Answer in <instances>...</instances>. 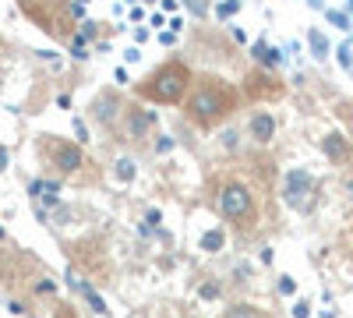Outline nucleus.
<instances>
[{"label":"nucleus","mask_w":353,"mask_h":318,"mask_svg":"<svg viewBox=\"0 0 353 318\" xmlns=\"http://www.w3.org/2000/svg\"><path fill=\"white\" fill-rule=\"evenodd\" d=\"M156 128H159V117H156V113H152V110H141V106H134V103L124 106L121 124H117L121 138H124V141H134V146H145V141L156 135Z\"/></svg>","instance_id":"39448f33"},{"label":"nucleus","mask_w":353,"mask_h":318,"mask_svg":"<svg viewBox=\"0 0 353 318\" xmlns=\"http://www.w3.org/2000/svg\"><path fill=\"white\" fill-rule=\"evenodd\" d=\"M244 96H248L251 103L279 99V96H283V81H279L269 68H254V71H248V78H244Z\"/></svg>","instance_id":"0eeeda50"},{"label":"nucleus","mask_w":353,"mask_h":318,"mask_svg":"<svg viewBox=\"0 0 353 318\" xmlns=\"http://www.w3.org/2000/svg\"><path fill=\"white\" fill-rule=\"evenodd\" d=\"M307 39H311V50H314V57H325V53H329V43H325V36H321L318 28H314V32H311Z\"/></svg>","instance_id":"ddd939ff"},{"label":"nucleus","mask_w":353,"mask_h":318,"mask_svg":"<svg viewBox=\"0 0 353 318\" xmlns=\"http://www.w3.org/2000/svg\"><path fill=\"white\" fill-rule=\"evenodd\" d=\"M248 138L254 141V146H269V141L276 138V117H272L269 110H254V113H251Z\"/></svg>","instance_id":"1a4fd4ad"},{"label":"nucleus","mask_w":353,"mask_h":318,"mask_svg":"<svg viewBox=\"0 0 353 318\" xmlns=\"http://www.w3.org/2000/svg\"><path fill=\"white\" fill-rule=\"evenodd\" d=\"M201 297H219V286L216 283H205L201 286Z\"/></svg>","instance_id":"a211bd4d"},{"label":"nucleus","mask_w":353,"mask_h":318,"mask_svg":"<svg viewBox=\"0 0 353 318\" xmlns=\"http://www.w3.org/2000/svg\"><path fill=\"white\" fill-rule=\"evenodd\" d=\"M216 209H219V216L226 223H233L237 230L251 226V219H254V195H251V188L244 181H223L216 188Z\"/></svg>","instance_id":"7ed1b4c3"},{"label":"nucleus","mask_w":353,"mask_h":318,"mask_svg":"<svg viewBox=\"0 0 353 318\" xmlns=\"http://www.w3.org/2000/svg\"><path fill=\"white\" fill-rule=\"evenodd\" d=\"M237 103H241L237 85H230L219 74H198L194 85H191V92H188V99H184V113H188V121L194 128L212 131V128H219L223 121L233 117Z\"/></svg>","instance_id":"f257e3e1"},{"label":"nucleus","mask_w":353,"mask_h":318,"mask_svg":"<svg viewBox=\"0 0 353 318\" xmlns=\"http://www.w3.org/2000/svg\"><path fill=\"white\" fill-rule=\"evenodd\" d=\"M223 318H265V315L254 304H233V308L223 311Z\"/></svg>","instance_id":"f8f14e48"},{"label":"nucleus","mask_w":353,"mask_h":318,"mask_svg":"<svg viewBox=\"0 0 353 318\" xmlns=\"http://www.w3.org/2000/svg\"><path fill=\"white\" fill-rule=\"evenodd\" d=\"M21 8H25V14L32 21H39V28H46V32H53V36H68L61 28L64 0H21Z\"/></svg>","instance_id":"423d86ee"},{"label":"nucleus","mask_w":353,"mask_h":318,"mask_svg":"<svg viewBox=\"0 0 353 318\" xmlns=\"http://www.w3.org/2000/svg\"><path fill=\"white\" fill-rule=\"evenodd\" d=\"M205 251H216V248H223V234H205Z\"/></svg>","instance_id":"dca6fc26"},{"label":"nucleus","mask_w":353,"mask_h":318,"mask_svg":"<svg viewBox=\"0 0 353 318\" xmlns=\"http://www.w3.org/2000/svg\"><path fill=\"white\" fill-rule=\"evenodd\" d=\"M121 113H124V103L117 99V96H99V99L92 103V117H96L99 124H106V128L121 124Z\"/></svg>","instance_id":"9d476101"},{"label":"nucleus","mask_w":353,"mask_h":318,"mask_svg":"<svg viewBox=\"0 0 353 318\" xmlns=\"http://www.w3.org/2000/svg\"><path fill=\"white\" fill-rule=\"evenodd\" d=\"M117 177H121V181H134V163L121 159V163H117Z\"/></svg>","instance_id":"2eb2a0df"},{"label":"nucleus","mask_w":353,"mask_h":318,"mask_svg":"<svg viewBox=\"0 0 353 318\" xmlns=\"http://www.w3.org/2000/svg\"><path fill=\"white\" fill-rule=\"evenodd\" d=\"M53 318H78V315H74V308H71V304H57Z\"/></svg>","instance_id":"f3484780"},{"label":"nucleus","mask_w":353,"mask_h":318,"mask_svg":"<svg viewBox=\"0 0 353 318\" xmlns=\"http://www.w3.org/2000/svg\"><path fill=\"white\" fill-rule=\"evenodd\" d=\"M311 191H314V177H311L307 170H290V173H286V191H283V195H286V201H290V206L304 209Z\"/></svg>","instance_id":"6e6552de"},{"label":"nucleus","mask_w":353,"mask_h":318,"mask_svg":"<svg viewBox=\"0 0 353 318\" xmlns=\"http://www.w3.org/2000/svg\"><path fill=\"white\" fill-rule=\"evenodd\" d=\"M293 315H297V318H307V304H304V301H301V304H297V308H293Z\"/></svg>","instance_id":"aec40b11"},{"label":"nucleus","mask_w":353,"mask_h":318,"mask_svg":"<svg viewBox=\"0 0 353 318\" xmlns=\"http://www.w3.org/2000/svg\"><path fill=\"white\" fill-rule=\"evenodd\" d=\"M321 152H325L336 166H343V163H350V141L339 135V131H332V135H325V138H321Z\"/></svg>","instance_id":"9b49d317"},{"label":"nucleus","mask_w":353,"mask_h":318,"mask_svg":"<svg viewBox=\"0 0 353 318\" xmlns=\"http://www.w3.org/2000/svg\"><path fill=\"white\" fill-rule=\"evenodd\" d=\"M254 53L261 57L265 64H279V53H276V50H269V46H265V43H258V46H254Z\"/></svg>","instance_id":"4468645a"},{"label":"nucleus","mask_w":353,"mask_h":318,"mask_svg":"<svg viewBox=\"0 0 353 318\" xmlns=\"http://www.w3.org/2000/svg\"><path fill=\"white\" fill-rule=\"evenodd\" d=\"M329 18H332V21H336V25H339V28H350V21H346V14H339V11H332V14H329Z\"/></svg>","instance_id":"6ab92c4d"},{"label":"nucleus","mask_w":353,"mask_h":318,"mask_svg":"<svg viewBox=\"0 0 353 318\" xmlns=\"http://www.w3.org/2000/svg\"><path fill=\"white\" fill-rule=\"evenodd\" d=\"M39 152H46L50 166L57 173H64V177H71V173H78L85 166V152L74 146V141L68 138H57V135H43L39 138Z\"/></svg>","instance_id":"20e7f679"},{"label":"nucleus","mask_w":353,"mask_h":318,"mask_svg":"<svg viewBox=\"0 0 353 318\" xmlns=\"http://www.w3.org/2000/svg\"><path fill=\"white\" fill-rule=\"evenodd\" d=\"M191 85H194V74L188 71V64H181V61H166V64H159L152 74H145V78L138 81V96H141V99H149V103L173 106V103L188 99Z\"/></svg>","instance_id":"f03ea898"}]
</instances>
